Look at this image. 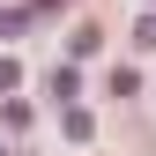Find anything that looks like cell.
Wrapping results in <instances>:
<instances>
[{
  "label": "cell",
  "instance_id": "6da1fadb",
  "mask_svg": "<svg viewBox=\"0 0 156 156\" xmlns=\"http://www.w3.org/2000/svg\"><path fill=\"white\" fill-rule=\"evenodd\" d=\"M134 45H149V52H156V15H141V30H134Z\"/></svg>",
  "mask_w": 156,
  "mask_h": 156
}]
</instances>
